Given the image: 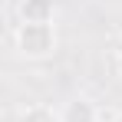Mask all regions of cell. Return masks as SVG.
<instances>
[{"mask_svg":"<svg viewBox=\"0 0 122 122\" xmlns=\"http://www.w3.org/2000/svg\"><path fill=\"white\" fill-rule=\"evenodd\" d=\"M56 23L53 20H20L13 26V46L23 60H50L56 53Z\"/></svg>","mask_w":122,"mask_h":122,"instance_id":"6da1fadb","label":"cell"},{"mask_svg":"<svg viewBox=\"0 0 122 122\" xmlns=\"http://www.w3.org/2000/svg\"><path fill=\"white\" fill-rule=\"evenodd\" d=\"M63 122H99V106L89 96H73L69 102L60 106Z\"/></svg>","mask_w":122,"mask_h":122,"instance_id":"7a4b0ae2","label":"cell"},{"mask_svg":"<svg viewBox=\"0 0 122 122\" xmlns=\"http://www.w3.org/2000/svg\"><path fill=\"white\" fill-rule=\"evenodd\" d=\"M17 122H63L60 109L56 106H46V102H30L17 112Z\"/></svg>","mask_w":122,"mask_h":122,"instance_id":"3957f363","label":"cell"},{"mask_svg":"<svg viewBox=\"0 0 122 122\" xmlns=\"http://www.w3.org/2000/svg\"><path fill=\"white\" fill-rule=\"evenodd\" d=\"M20 20H53V0H23Z\"/></svg>","mask_w":122,"mask_h":122,"instance_id":"277c9868","label":"cell"},{"mask_svg":"<svg viewBox=\"0 0 122 122\" xmlns=\"http://www.w3.org/2000/svg\"><path fill=\"white\" fill-rule=\"evenodd\" d=\"M116 73H119V76H122V53H119V56H116Z\"/></svg>","mask_w":122,"mask_h":122,"instance_id":"5b68a950","label":"cell"},{"mask_svg":"<svg viewBox=\"0 0 122 122\" xmlns=\"http://www.w3.org/2000/svg\"><path fill=\"white\" fill-rule=\"evenodd\" d=\"M112 122H122V112H119V116H116V119H112Z\"/></svg>","mask_w":122,"mask_h":122,"instance_id":"8992f818","label":"cell"}]
</instances>
